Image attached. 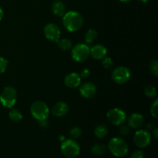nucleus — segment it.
I'll list each match as a JSON object with an SVG mask.
<instances>
[{
    "label": "nucleus",
    "instance_id": "nucleus-24",
    "mask_svg": "<svg viewBox=\"0 0 158 158\" xmlns=\"http://www.w3.org/2000/svg\"><path fill=\"white\" fill-rule=\"evenodd\" d=\"M149 69L151 74H153L155 77L158 76V63L157 60H152L150 63Z\"/></svg>",
    "mask_w": 158,
    "mask_h": 158
},
{
    "label": "nucleus",
    "instance_id": "nucleus-18",
    "mask_svg": "<svg viewBox=\"0 0 158 158\" xmlns=\"http://www.w3.org/2000/svg\"><path fill=\"white\" fill-rule=\"evenodd\" d=\"M91 152L95 156H101L106 152V147L102 143H96L91 148Z\"/></svg>",
    "mask_w": 158,
    "mask_h": 158
},
{
    "label": "nucleus",
    "instance_id": "nucleus-8",
    "mask_svg": "<svg viewBox=\"0 0 158 158\" xmlns=\"http://www.w3.org/2000/svg\"><path fill=\"white\" fill-rule=\"evenodd\" d=\"M112 79L115 83L118 84L126 83L131 78V71L126 66H118L115 68L112 72Z\"/></svg>",
    "mask_w": 158,
    "mask_h": 158
},
{
    "label": "nucleus",
    "instance_id": "nucleus-31",
    "mask_svg": "<svg viewBox=\"0 0 158 158\" xmlns=\"http://www.w3.org/2000/svg\"><path fill=\"white\" fill-rule=\"evenodd\" d=\"M48 121H46V120H40V125L41 127H46L48 126Z\"/></svg>",
    "mask_w": 158,
    "mask_h": 158
},
{
    "label": "nucleus",
    "instance_id": "nucleus-4",
    "mask_svg": "<svg viewBox=\"0 0 158 158\" xmlns=\"http://www.w3.org/2000/svg\"><path fill=\"white\" fill-rule=\"evenodd\" d=\"M17 100L16 89L12 86H6L0 94V103L7 108H12Z\"/></svg>",
    "mask_w": 158,
    "mask_h": 158
},
{
    "label": "nucleus",
    "instance_id": "nucleus-30",
    "mask_svg": "<svg viewBox=\"0 0 158 158\" xmlns=\"http://www.w3.org/2000/svg\"><path fill=\"white\" fill-rule=\"evenodd\" d=\"M89 75H90V71L87 69H84L82 70L81 73H80V76L82 77H85V78H86V77H89Z\"/></svg>",
    "mask_w": 158,
    "mask_h": 158
},
{
    "label": "nucleus",
    "instance_id": "nucleus-2",
    "mask_svg": "<svg viewBox=\"0 0 158 158\" xmlns=\"http://www.w3.org/2000/svg\"><path fill=\"white\" fill-rule=\"evenodd\" d=\"M108 148L114 156L122 157L127 155L129 148L126 142L120 137H113L108 143Z\"/></svg>",
    "mask_w": 158,
    "mask_h": 158
},
{
    "label": "nucleus",
    "instance_id": "nucleus-5",
    "mask_svg": "<svg viewBox=\"0 0 158 158\" xmlns=\"http://www.w3.org/2000/svg\"><path fill=\"white\" fill-rule=\"evenodd\" d=\"M61 151L66 158H75L80 154V148L75 140L68 139L64 140L62 143Z\"/></svg>",
    "mask_w": 158,
    "mask_h": 158
},
{
    "label": "nucleus",
    "instance_id": "nucleus-25",
    "mask_svg": "<svg viewBox=\"0 0 158 158\" xmlns=\"http://www.w3.org/2000/svg\"><path fill=\"white\" fill-rule=\"evenodd\" d=\"M103 61H102V65H103V67L106 69H110L112 68V66H114V61H113L112 59L110 57H104L103 59H102Z\"/></svg>",
    "mask_w": 158,
    "mask_h": 158
},
{
    "label": "nucleus",
    "instance_id": "nucleus-28",
    "mask_svg": "<svg viewBox=\"0 0 158 158\" xmlns=\"http://www.w3.org/2000/svg\"><path fill=\"white\" fill-rule=\"evenodd\" d=\"M143 157H144V155H143V152H142L141 151H140V150H138V151H135L134 152H133L131 156V158H143Z\"/></svg>",
    "mask_w": 158,
    "mask_h": 158
},
{
    "label": "nucleus",
    "instance_id": "nucleus-3",
    "mask_svg": "<svg viewBox=\"0 0 158 158\" xmlns=\"http://www.w3.org/2000/svg\"><path fill=\"white\" fill-rule=\"evenodd\" d=\"M30 112L32 117L40 121V120H46L48 118L49 114V109L46 103L37 100L31 105Z\"/></svg>",
    "mask_w": 158,
    "mask_h": 158
},
{
    "label": "nucleus",
    "instance_id": "nucleus-36",
    "mask_svg": "<svg viewBox=\"0 0 158 158\" xmlns=\"http://www.w3.org/2000/svg\"><path fill=\"white\" fill-rule=\"evenodd\" d=\"M59 138H60V140H61L62 141H63V140H65L64 137H63V136H60V137H59Z\"/></svg>",
    "mask_w": 158,
    "mask_h": 158
},
{
    "label": "nucleus",
    "instance_id": "nucleus-1",
    "mask_svg": "<svg viewBox=\"0 0 158 158\" xmlns=\"http://www.w3.org/2000/svg\"><path fill=\"white\" fill-rule=\"evenodd\" d=\"M63 23L69 32H77L80 30L83 24V17L76 11H69L63 16Z\"/></svg>",
    "mask_w": 158,
    "mask_h": 158
},
{
    "label": "nucleus",
    "instance_id": "nucleus-6",
    "mask_svg": "<svg viewBox=\"0 0 158 158\" xmlns=\"http://www.w3.org/2000/svg\"><path fill=\"white\" fill-rule=\"evenodd\" d=\"M90 49L84 43H79L76 45L72 49V57L76 62L83 63L86 61L89 56Z\"/></svg>",
    "mask_w": 158,
    "mask_h": 158
},
{
    "label": "nucleus",
    "instance_id": "nucleus-23",
    "mask_svg": "<svg viewBox=\"0 0 158 158\" xmlns=\"http://www.w3.org/2000/svg\"><path fill=\"white\" fill-rule=\"evenodd\" d=\"M82 130L80 127H74L69 131V136L73 139H78L82 136Z\"/></svg>",
    "mask_w": 158,
    "mask_h": 158
},
{
    "label": "nucleus",
    "instance_id": "nucleus-29",
    "mask_svg": "<svg viewBox=\"0 0 158 158\" xmlns=\"http://www.w3.org/2000/svg\"><path fill=\"white\" fill-rule=\"evenodd\" d=\"M120 134L123 136H127L129 134L130 129L127 126H121L120 128Z\"/></svg>",
    "mask_w": 158,
    "mask_h": 158
},
{
    "label": "nucleus",
    "instance_id": "nucleus-19",
    "mask_svg": "<svg viewBox=\"0 0 158 158\" xmlns=\"http://www.w3.org/2000/svg\"><path fill=\"white\" fill-rule=\"evenodd\" d=\"M97 32L94 29H90L86 32L84 36L85 42L86 43H93L97 38Z\"/></svg>",
    "mask_w": 158,
    "mask_h": 158
},
{
    "label": "nucleus",
    "instance_id": "nucleus-11",
    "mask_svg": "<svg viewBox=\"0 0 158 158\" xmlns=\"http://www.w3.org/2000/svg\"><path fill=\"white\" fill-rule=\"evenodd\" d=\"M80 95L84 98H91L97 93V87L93 83L86 82L80 86Z\"/></svg>",
    "mask_w": 158,
    "mask_h": 158
},
{
    "label": "nucleus",
    "instance_id": "nucleus-10",
    "mask_svg": "<svg viewBox=\"0 0 158 158\" xmlns=\"http://www.w3.org/2000/svg\"><path fill=\"white\" fill-rule=\"evenodd\" d=\"M46 38L52 42H58L61 35V31L60 27L54 23H49L45 26L43 29Z\"/></svg>",
    "mask_w": 158,
    "mask_h": 158
},
{
    "label": "nucleus",
    "instance_id": "nucleus-22",
    "mask_svg": "<svg viewBox=\"0 0 158 158\" xmlns=\"http://www.w3.org/2000/svg\"><path fill=\"white\" fill-rule=\"evenodd\" d=\"M144 94L149 98H154L157 97V89L153 86H148L144 89Z\"/></svg>",
    "mask_w": 158,
    "mask_h": 158
},
{
    "label": "nucleus",
    "instance_id": "nucleus-26",
    "mask_svg": "<svg viewBox=\"0 0 158 158\" xmlns=\"http://www.w3.org/2000/svg\"><path fill=\"white\" fill-rule=\"evenodd\" d=\"M9 61L6 59L0 56V74L3 73L7 69Z\"/></svg>",
    "mask_w": 158,
    "mask_h": 158
},
{
    "label": "nucleus",
    "instance_id": "nucleus-35",
    "mask_svg": "<svg viewBox=\"0 0 158 158\" xmlns=\"http://www.w3.org/2000/svg\"><path fill=\"white\" fill-rule=\"evenodd\" d=\"M120 1L122 2H129L131 0H120Z\"/></svg>",
    "mask_w": 158,
    "mask_h": 158
},
{
    "label": "nucleus",
    "instance_id": "nucleus-17",
    "mask_svg": "<svg viewBox=\"0 0 158 158\" xmlns=\"http://www.w3.org/2000/svg\"><path fill=\"white\" fill-rule=\"evenodd\" d=\"M108 134V129L107 127L105 124H100L97 127H96L95 130H94V134L97 137L100 139L104 138L106 137Z\"/></svg>",
    "mask_w": 158,
    "mask_h": 158
},
{
    "label": "nucleus",
    "instance_id": "nucleus-20",
    "mask_svg": "<svg viewBox=\"0 0 158 158\" xmlns=\"http://www.w3.org/2000/svg\"><path fill=\"white\" fill-rule=\"evenodd\" d=\"M9 117L12 121L19 122L23 119V114L17 109H12L9 113Z\"/></svg>",
    "mask_w": 158,
    "mask_h": 158
},
{
    "label": "nucleus",
    "instance_id": "nucleus-7",
    "mask_svg": "<svg viewBox=\"0 0 158 158\" xmlns=\"http://www.w3.org/2000/svg\"><path fill=\"white\" fill-rule=\"evenodd\" d=\"M106 118L112 124L120 126L126 120L127 115L123 110L120 108H113L107 112Z\"/></svg>",
    "mask_w": 158,
    "mask_h": 158
},
{
    "label": "nucleus",
    "instance_id": "nucleus-32",
    "mask_svg": "<svg viewBox=\"0 0 158 158\" xmlns=\"http://www.w3.org/2000/svg\"><path fill=\"white\" fill-rule=\"evenodd\" d=\"M153 135H154V138L157 139V137H158V130L157 129V128H156V129L154 131V132H153Z\"/></svg>",
    "mask_w": 158,
    "mask_h": 158
},
{
    "label": "nucleus",
    "instance_id": "nucleus-12",
    "mask_svg": "<svg viewBox=\"0 0 158 158\" xmlns=\"http://www.w3.org/2000/svg\"><path fill=\"white\" fill-rule=\"evenodd\" d=\"M64 83L69 88H77L81 83V77L76 73H70L65 77Z\"/></svg>",
    "mask_w": 158,
    "mask_h": 158
},
{
    "label": "nucleus",
    "instance_id": "nucleus-21",
    "mask_svg": "<svg viewBox=\"0 0 158 158\" xmlns=\"http://www.w3.org/2000/svg\"><path fill=\"white\" fill-rule=\"evenodd\" d=\"M58 46L63 50H69L73 46L72 40L69 39H63V40H59L58 42Z\"/></svg>",
    "mask_w": 158,
    "mask_h": 158
},
{
    "label": "nucleus",
    "instance_id": "nucleus-27",
    "mask_svg": "<svg viewBox=\"0 0 158 158\" xmlns=\"http://www.w3.org/2000/svg\"><path fill=\"white\" fill-rule=\"evenodd\" d=\"M151 114L155 119L157 118L158 115V100H156L151 107Z\"/></svg>",
    "mask_w": 158,
    "mask_h": 158
},
{
    "label": "nucleus",
    "instance_id": "nucleus-9",
    "mask_svg": "<svg viewBox=\"0 0 158 158\" xmlns=\"http://www.w3.org/2000/svg\"><path fill=\"white\" fill-rule=\"evenodd\" d=\"M151 140V135L148 131L140 130L135 133L134 136V142L137 147L144 148L150 144Z\"/></svg>",
    "mask_w": 158,
    "mask_h": 158
},
{
    "label": "nucleus",
    "instance_id": "nucleus-16",
    "mask_svg": "<svg viewBox=\"0 0 158 158\" xmlns=\"http://www.w3.org/2000/svg\"><path fill=\"white\" fill-rule=\"evenodd\" d=\"M66 6L62 1L57 0V1H55L52 3V11L57 16H63L66 13Z\"/></svg>",
    "mask_w": 158,
    "mask_h": 158
},
{
    "label": "nucleus",
    "instance_id": "nucleus-13",
    "mask_svg": "<svg viewBox=\"0 0 158 158\" xmlns=\"http://www.w3.org/2000/svg\"><path fill=\"white\" fill-rule=\"evenodd\" d=\"M107 53L106 48L101 44H97L90 49L89 55L95 60H102L106 56Z\"/></svg>",
    "mask_w": 158,
    "mask_h": 158
},
{
    "label": "nucleus",
    "instance_id": "nucleus-33",
    "mask_svg": "<svg viewBox=\"0 0 158 158\" xmlns=\"http://www.w3.org/2000/svg\"><path fill=\"white\" fill-rule=\"evenodd\" d=\"M3 15H4V12H3V9H2V7L0 6V21L2 19Z\"/></svg>",
    "mask_w": 158,
    "mask_h": 158
},
{
    "label": "nucleus",
    "instance_id": "nucleus-34",
    "mask_svg": "<svg viewBox=\"0 0 158 158\" xmlns=\"http://www.w3.org/2000/svg\"><path fill=\"white\" fill-rule=\"evenodd\" d=\"M137 1L140 2H142V3H147L148 1H149V0H137Z\"/></svg>",
    "mask_w": 158,
    "mask_h": 158
},
{
    "label": "nucleus",
    "instance_id": "nucleus-14",
    "mask_svg": "<svg viewBox=\"0 0 158 158\" xmlns=\"http://www.w3.org/2000/svg\"><path fill=\"white\" fill-rule=\"evenodd\" d=\"M69 111V106L65 102L60 101L56 103L52 109V114L56 117H62L66 115Z\"/></svg>",
    "mask_w": 158,
    "mask_h": 158
},
{
    "label": "nucleus",
    "instance_id": "nucleus-15",
    "mask_svg": "<svg viewBox=\"0 0 158 158\" xmlns=\"http://www.w3.org/2000/svg\"><path fill=\"white\" fill-rule=\"evenodd\" d=\"M144 119L140 114H133L128 119V126L134 129H138L143 124Z\"/></svg>",
    "mask_w": 158,
    "mask_h": 158
}]
</instances>
